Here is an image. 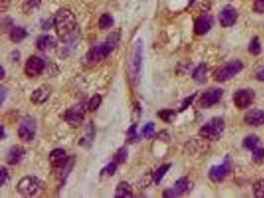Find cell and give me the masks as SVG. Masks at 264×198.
<instances>
[{"instance_id": "7bdbcfd3", "label": "cell", "mask_w": 264, "mask_h": 198, "mask_svg": "<svg viewBox=\"0 0 264 198\" xmlns=\"http://www.w3.org/2000/svg\"><path fill=\"white\" fill-rule=\"evenodd\" d=\"M256 77L258 80L260 81H264V67H262L261 69H259L256 73Z\"/></svg>"}, {"instance_id": "4316f807", "label": "cell", "mask_w": 264, "mask_h": 198, "mask_svg": "<svg viewBox=\"0 0 264 198\" xmlns=\"http://www.w3.org/2000/svg\"><path fill=\"white\" fill-rule=\"evenodd\" d=\"M170 168H171V164H167V165H163L157 169V171L154 173V175L152 177V180L155 183V185H159L161 183L163 177L169 171Z\"/></svg>"}, {"instance_id": "4fadbf2b", "label": "cell", "mask_w": 264, "mask_h": 198, "mask_svg": "<svg viewBox=\"0 0 264 198\" xmlns=\"http://www.w3.org/2000/svg\"><path fill=\"white\" fill-rule=\"evenodd\" d=\"M45 66H46L45 62L41 58L37 56H32L27 60L25 64L24 71L27 76L36 77L44 71Z\"/></svg>"}, {"instance_id": "83f0119b", "label": "cell", "mask_w": 264, "mask_h": 198, "mask_svg": "<svg viewBox=\"0 0 264 198\" xmlns=\"http://www.w3.org/2000/svg\"><path fill=\"white\" fill-rule=\"evenodd\" d=\"M114 24V18L108 14L105 13L103 15H101L100 19H99V28L101 30H107L109 28H111Z\"/></svg>"}, {"instance_id": "1f68e13d", "label": "cell", "mask_w": 264, "mask_h": 198, "mask_svg": "<svg viewBox=\"0 0 264 198\" xmlns=\"http://www.w3.org/2000/svg\"><path fill=\"white\" fill-rule=\"evenodd\" d=\"M101 102H102V97H101V95H99V94H95V95H93V96L90 98V100H89V102H88V104H87V109H88L90 112H94V111H96V110L98 109V107L100 106Z\"/></svg>"}, {"instance_id": "ab89813d", "label": "cell", "mask_w": 264, "mask_h": 198, "mask_svg": "<svg viewBox=\"0 0 264 198\" xmlns=\"http://www.w3.org/2000/svg\"><path fill=\"white\" fill-rule=\"evenodd\" d=\"M9 175H8V172L7 170L4 168V167H1L0 168V187H3L6 180L8 179Z\"/></svg>"}, {"instance_id": "484cf974", "label": "cell", "mask_w": 264, "mask_h": 198, "mask_svg": "<svg viewBox=\"0 0 264 198\" xmlns=\"http://www.w3.org/2000/svg\"><path fill=\"white\" fill-rule=\"evenodd\" d=\"M157 116L165 123H171L176 118V112L171 109H163L157 112Z\"/></svg>"}, {"instance_id": "52a82bcc", "label": "cell", "mask_w": 264, "mask_h": 198, "mask_svg": "<svg viewBox=\"0 0 264 198\" xmlns=\"http://www.w3.org/2000/svg\"><path fill=\"white\" fill-rule=\"evenodd\" d=\"M85 117V106L83 103H77L71 107H69L65 115V121L71 127L76 128L81 125Z\"/></svg>"}, {"instance_id": "44dd1931", "label": "cell", "mask_w": 264, "mask_h": 198, "mask_svg": "<svg viewBox=\"0 0 264 198\" xmlns=\"http://www.w3.org/2000/svg\"><path fill=\"white\" fill-rule=\"evenodd\" d=\"M115 198H132V187L126 183L121 182L118 184L116 191H115Z\"/></svg>"}, {"instance_id": "8fae6325", "label": "cell", "mask_w": 264, "mask_h": 198, "mask_svg": "<svg viewBox=\"0 0 264 198\" xmlns=\"http://www.w3.org/2000/svg\"><path fill=\"white\" fill-rule=\"evenodd\" d=\"M256 98V93L253 89H240L238 90L233 97L235 105L239 109H246L251 106Z\"/></svg>"}, {"instance_id": "7402d4cb", "label": "cell", "mask_w": 264, "mask_h": 198, "mask_svg": "<svg viewBox=\"0 0 264 198\" xmlns=\"http://www.w3.org/2000/svg\"><path fill=\"white\" fill-rule=\"evenodd\" d=\"M27 36H28V32L26 31V29L23 27H19V26L14 27L10 32V40L15 44L22 42L24 39L27 38Z\"/></svg>"}, {"instance_id": "e575fe53", "label": "cell", "mask_w": 264, "mask_h": 198, "mask_svg": "<svg viewBox=\"0 0 264 198\" xmlns=\"http://www.w3.org/2000/svg\"><path fill=\"white\" fill-rule=\"evenodd\" d=\"M254 196L258 198H264V179L258 181L254 185Z\"/></svg>"}, {"instance_id": "f35d334b", "label": "cell", "mask_w": 264, "mask_h": 198, "mask_svg": "<svg viewBox=\"0 0 264 198\" xmlns=\"http://www.w3.org/2000/svg\"><path fill=\"white\" fill-rule=\"evenodd\" d=\"M254 11L260 14L264 13V0H256L254 3Z\"/></svg>"}, {"instance_id": "f6af8a7d", "label": "cell", "mask_w": 264, "mask_h": 198, "mask_svg": "<svg viewBox=\"0 0 264 198\" xmlns=\"http://www.w3.org/2000/svg\"><path fill=\"white\" fill-rule=\"evenodd\" d=\"M0 69H1V79H3V78H4V76H5V70H4V67H3V66H0Z\"/></svg>"}, {"instance_id": "836d02e7", "label": "cell", "mask_w": 264, "mask_h": 198, "mask_svg": "<svg viewBox=\"0 0 264 198\" xmlns=\"http://www.w3.org/2000/svg\"><path fill=\"white\" fill-rule=\"evenodd\" d=\"M118 166H119V165H118L115 161L112 160V162H110V163H109L104 169H102L100 175H101V176L106 175L107 177H112V176L116 173Z\"/></svg>"}, {"instance_id": "7c38bea8", "label": "cell", "mask_w": 264, "mask_h": 198, "mask_svg": "<svg viewBox=\"0 0 264 198\" xmlns=\"http://www.w3.org/2000/svg\"><path fill=\"white\" fill-rule=\"evenodd\" d=\"M190 186L191 183L188 178H180L178 181H176V183L171 189H167L163 192V198H173L181 197L190 190Z\"/></svg>"}, {"instance_id": "74e56055", "label": "cell", "mask_w": 264, "mask_h": 198, "mask_svg": "<svg viewBox=\"0 0 264 198\" xmlns=\"http://www.w3.org/2000/svg\"><path fill=\"white\" fill-rule=\"evenodd\" d=\"M196 93H194L193 95H191V96H189V97H186L183 101H182V104H181V107H180V109H179V112H182V111H184V110H186L188 107H189V105L193 102V100H194V98L196 97Z\"/></svg>"}, {"instance_id": "b9f144b4", "label": "cell", "mask_w": 264, "mask_h": 198, "mask_svg": "<svg viewBox=\"0 0 264 198\" xmlns=\"http://www.w3.org/2000/svg\"><path fill=\"white\" fill-rule=\"evenodd\" d=\"M6 94H7V90L4 86L0 87V104L2 105L4 103V100L6 98Z\"/></svg>"}, {"instance_id": "603a6c76", "label": "cell", "mask_w": 264, "mask_h": 198, "mask_svg": "<svg viewBox=\"0 0 264 198\" xmlns=\"http://www.w3.org/2000/svg\"><path fill=\"white\" fill-rule=\"evenodd\" d=\"M206 75H207V66L206 64H200L193 71L192 77L195 81L199 83H204L206 81Z\"/></svg>"}, {"instance_id": "7a4b0ae2", "label": "cell", "mask_w": 264, "mask_h": 198, "mask_svg": "<svg viewBox=\"0 0 264 198\" xmlns=\"http://www.w3.org/2000/svg\"><path fill=\"white\" fill-rule=\"evenodd\" d=\"M56 33L62 41H67L76 28L75 15L67 8H61L54 18Z\"/></svg>"}, {"instance_id": "6da1fadb", "label": "cell", "mask_w": 264, "mask_h": 198, "mask_svg": "<svg viewBox=\"0 0 264 198\" xmlns=\"http://www.w3.org/2000/svg\"><path fill=\"white\" fill-rule=\"evenodd\" d=\"M120 32L114 31L103 42L89 49L84 57V64L88 66H93L104 61L119 45Z\"/></svg>"}, {"instance_id": "5b68a950", "label": "cell", "mask_w": 264, "mask_h": 198, "mask_svg": "<svg viewBox=\"0 0 264 198\" xmlns=\"http://www.w3.org/2000/svg\"><path fill=\"white\" fill-rule=\"evenodd\" d=\"M142 56H143V42L141 39H137L131 50L130 55V72L132 80L136 82L139 78L141 64H142Z\"/></svg>"}, {"instance_id": "9a60e30c", "label": "cell", "mask_w": 264, "mask_h": 198, "mask_svg": "<svg viewBox=\"0 0 264 198\" xmlns=\"http://www.w3.org/2000/svg\"><path fill=\"white\" fill-rule=\"evenodd\" d=\"M214 20L213 17L209 14L200 15L194 23V33L197 36H203L207 34L213 27Z\"/></svg>"}, {"instance_id": "e0dca14e", "label": "cell", "mask_w": 264, "mask_h": 198, "mask_svg": "<svg viewBox=\"0 0 264 198\" xmlns=\"http://www.w3.org/2000/svg\"><path fill=\"white\" fill-rule=\"evenodd\" d=\"M25 155H26V151H25V149L22 146H19V145L13 146L9 150V152L7 154L6 162L10 166L18 165L19 163L22 162V160L24 159Z\"/></svg>"}, {"instance_id": "ee69618b", "label": "cell", "mask_w": 264, "mask_h": 198, "mask_svg": "<svg viewBox=\"0 0 264 198\" xmlns=\"http://www.w3.org/2000/svg\"><path fill=\"white\" fill-rule=\"evenodd\" d=\"M5 138V130H4V127L3 125L1 126V140H3Z\"/></svg>"}, {"instance_id": "30bf717a", "label": "cell", "mask_w": 264, "mask_h": 198, "mask_svg": "<svg viewBox=\"0 0 264 198\" xmlns=\"http://www.w3.org/2000/svg\"><path fill=\"white\" fill-rule=\"evenodd\" d=\"M37 130V124L33 117L26 116L20 124L18 129V137L23 142H31L34 140Z\"/></svg>"}, {"instance_id": "bcb514c9", "label": "cell", "mask_w": 264, "mask_h": 198, "mask_svg": "<svg viewBox=\"0 0 264 198\" xmlns=\"http://www.w3.org/2000/svg\"><path fill=\"white\" fill-rule=\"evenodd\" d=\"M196 0H189V4H193Z\"/></svg>"}, {"instance_id": "d6a6232c", "label": "cell", "mask_w": 264, "mask_h": 198, "mask_svg": "<svg viewBox=\"0 0 264 198\" xmlns=\"http://www.w3.org/2000/svg\"><path fill=\"white\" fill-rule=\"evenodd\" d=\"M72 166H73V161H71L69 158L67 160V162L66 163V165L64 167L61 168V176H60V180H61V183H65L66 179L67 178V176L69 175L71 169H72Z\"/></svg>"}, {"instance_id": "f1b7e54d", "label": "cell", "mask_w": 264, "mask_h": 198, "mask_svg": "<svg viewBox=\"0 0 264 198\" xmlns=\"http://www.w3.org/2000/svg\"><path fill=\"white\" fill-rule=\"evenodd\" d=\"M249 52L254 56H259L262 54V44L258 36L254 37L249 45Z\"/></svg>"}, {"instance_id": "60d3db41", "label": "cell", "mask_w": 264, "mask_h": 198, "mask_svg": "<svg viewBox=\"0 0 264 198\" xmlns=\"http://www.w3.org/2000/svg\"><path fill=\"white\" fill-rule=\"evenodd\" d=\"M10 5V0H0V10L2 13H4Z\"/></svg>"}, {"instance_id": "ffe728a7", "label": "cell", "mask_w": 264, "mask_h": 198, "mask_svg": "<svg viewBox=\"0 0 264 198\" xmlns=\"http://www.w3.org/2000/svg\"><path fill=\"white\" fill-rule=\"evenodd\" d=\"M37 48L42 52L51 51L52 49L57 47L56 39L51 35H43L37 40Z\"/></svg>"}, {"instance_id": "d6986e66", "label": "cell", "mask_w": 264, "mask_h": 198, "mask_svg": "<svg viewBox=\"0 0 264 198\" xmlns=\"http://www.w3.org/2000/svg\"><path fill=\"white\" fill-rule=\"evenodd\" d=\"M245 122L254 127H259L264 124V111L261 109L250 110L245 116Z\"/></svg>"}, {"instance_id": "8d00e7d4", "label": "cell", "mask_w": 264, "mask_h": 198, "mask_svg": "<svg viewBox=\"0 0 264 198\" xmlns=\"http://www.w3.org/2000/svg\"><path fill=\"white\" fill-rule=\"evenodd\" d=\"M136 127H137L136 124H132V126L127 131V140H128L129 143H133L137 139Z\"/></svg>"}, {"instance_id": "d590c367", "label": "cell", "mask_w": 264, "mask_h": 198, "mask_svg": "<svg viewBox=\"0 0 264 198\" xmlns=\"http://www.w3.org/2000/svg\"><path fill=\"white\" fill-rule=\"evenodd\" d=\"M154 127L155 126H154L153 122H147L142 128V131H141L142 136L146 139L152 137L154 135Z\"/></svg>"}, {"instance_id": "5bb4252c", "label": "cell", "mask_w": 264, "mask_h": 198, "mask_svg": "<svg viewBox=\"0 0 264 198\" xmlns=\"http://www.w3.org/2000/svg\"><path fill=\"white\" fill-rule=\"evenodd\" d=\"M238 11L232 5L225 6L219 13V22L222 27L229 28L236 24L238 20Z\"/></svg>"}, {"instance_id": "9c48e42d", "label": "cell", "mask_w": 264, "mask_h": 198, "mask_svg": "<svg viewBox=\"0 0 264 198\" xmlns=\"http://www.w3.org/2000/svg\"><path fill=\"white\" fill-rule=\"evenodd\" d=\"M224 90L219 87H211L206 90L198 100V106L202 109H208L217 104L223 97Z\"/></svg>"}, {"instance_id": "8992f818", "label": "cell", "mask_w": 264, "mask_h": 198, "mask_svg": "<svg viewBox=\"0 0 264 198\" xmlns=\"http://www.w3.org/2000/svg\"><path fill=\"white\" fill-rule=\"evenodd\" d=\"M43 183L37 177H25L19 181L16 189L21 197L32 198L41 191Z\"/></svg>"}, {"instance_id": "3957f363", "label": "cell", "mask_w": 264, "mask_h": 198, "mask_svg": "<svg viewBox=\"0 0 264 198\" xmlns=\"http://www.w3.org/2000/svg\"><path fill=\"white\" fill-rule=\"evenodd\" d=\"M225 131V121L222 117H214L203 125L199 130V135L208 141H218Z\"/></svg>"}, {"instance_id": "f546056e", "label": "cell", "mask_w": 264, "mask_h": 198, "mask_svg": "<svg viewBox=\"0 0 264 198\" xmlns=\"http://www.w3.org/2000/svg\"><path fill=\"white\" fill-rule=\"evenodd\" d=\"M252 152H253V161L258 165L264 164V148L262 146V144L260 146H258L257 148H255Z\"/></svg>"}, {"instance_id": "ba28073f", "label": "cell", "mask_w": 264, "mask_h": 198, "mask_svg": "<svg viewBox=\"0 0 264 198\" xmlns=\"http://www.w3.org/2000/svg\"><path fill=\"white\" fill-rule=\"evenodd\" d=\"M233 167V160L230 156H227L223 162V164L214 166L211 168L209 172V179L213 183H221L223 182L231 173Z\"/></svg>"}, {"instance_id": "2e32d148", "label": "cell", "mask_w": 264, "mask_h": 198, "mask_svg": "<svg viewBox=\"0 0 264 198\" xmlns=\"http://www.w3.org/2000/svg\"><path fill=\"white\" fill-rule=\"evenodd\" d=\"M52 91H53V89L50 85L44 84L33 91L30 99L34 104L41 105V104L45 103L50 98Z\"/></svg>"}, {"instance_id": "d4e9b609", "label": "cell", "mask_w": 264, "mask_h": 198, "mask_svg": "<svg viewBox=\"0 0 264 198\" xmlns=\"http://www.w3.org/2000/svg\"><path fill=\"white\" fill-rule=\"evenodd\" d=\"M243 145H244V147L247 150L253 151L255 148H257L258 146L261 145V140L256 135H250V136H248V137L245 138Z\"/></svg>"}, {"instance_id": "4dcf8cb0", "label": "cell", "mask_w": 264, "mask_h": 198, "mask_svg": "<svg viewBox=\"0 0 264 198\" xmlns=\"http://www.w3.org/2000/svg\"><path fill=\"white\" fill-rule=\"evenodd\" d=\"M127 158H128V149L126 147H122L115 154L113 161H115L118 165H121L126 162Z\"/></svg>"}, {"instance_id": "ac0fdd59", "label": "cell", "mask_w": 264, "mask_h": 198, "mask_svg": "<svg viewBox=\"0 0 264 198\" xmlns=\"http://www.w3.org/2000/svg\"><path fill=\"white\" fill-rule=\"evenodd\" d=\"M50 163L53 168L55 169H61L66 165L68 158L66 156V153L63 149H56L51 152L49 157Z\"/></svg>"}, {"instance_id": "277c9868", "label": "cell", "mask_w": 264, "mask_h": 198, "mask_svg": "<svg viewBox=\"0 0 264 198\" xmlns=\"http://www.w3.org/2000/svg\"><path fill=\"white\" fill-rule=\"evenodd\" d=\"M244 68V64L240 60H234L219 66L213 74L214 80L218 82H225L232 79Z\"/></svg>"}, {"instance_id": "cb8c5ba5", "label": "cell", "mask_w": 264, "mask_h": 198, "mask_svg": "<svg viewBox=\"0 0 264 198\" xmlns=\"http://www.w3.org/2000/svg\"><path fill=\"white\" fill-rule=\"evenodd\" d=\"M42 0H23L22 10L25 14H33L41 5Z\"/></svg>"}]
</instances>
